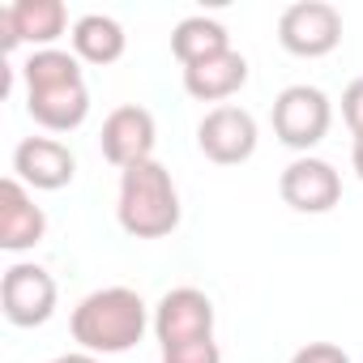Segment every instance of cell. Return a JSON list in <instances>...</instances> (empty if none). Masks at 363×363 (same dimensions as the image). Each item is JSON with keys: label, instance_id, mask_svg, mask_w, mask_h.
Here are the masks:
<instances>
[{"label": "cell", "instance_id": "cell-14", "mask_svg": "<svg viewBox=\"0 0 363 363\" xmlns=\"http://www.w3.org/2000/svg\"><path fill=\"white\" fill-rule=\"evenodd\" d=\"M244 86H248V60L235 48L223 52V56H214V60H201V65L184 69V90L197 103H218L223 107V99L240 94Z\"/></svg>", "mask_w": 363, "mask_h": 363}, {"label": "cell", "instance_id": "cell-19", "mask_svg": "<svg viewBox=\"0 0 363 363\" xmlns=\"http://www.w3.org/2000/svg\"><path fill=\"white\" fill-rule=\"evenodd\" d=\"M342 120L354 137H363V77H354L346 90H342Z\"/></svg>", "mask_w": 363, "mask_h": 363}, {"label": "cell", "instance_id": "cell-13", "mask_svg": "<svg viewBox=\"0 0 363 363\" xmlns=\"http://www.w3.org/2000/svg\"><path fill=\"white\" fill-rule=\"evenodd\" d=\"M48 235V214L35 206L30 189L18 175L0 179V248L5 252H30Z\"/></svg>", "mask_w": 363, "mask_h": 363}, {"label": "cell", "instance_id": "cell-8", "mask_svg": "<svg viewBox=\"0 0 363 363\" xmlns=\"http://www.w3.org/2000/svg\"><path fill=\"white\" fill-rule=\"evenodd\" d=\"M278 193L295 214H329L342 201V175L333 171V162L299 154V158H291L282 167Z\"/></svg>", "mask_w": 363, "mask_h": 363}, {"label": "cell", "instance_id": "cell-1", "mask_svg": "<svg viewBox=\"0 0 363 363\" xmlns=\"http://www.w3.org/2000/svg\"><path fill=\"white\" fill-rule=\"evenodd\" d=\"M22 77H26V111L39 128L73 133L86 124L90 90L82 77V60L73 52H60V48L30 52V60L22 65Z\"/></svg>", "mask_w": 363, "mask_h": 363}, {"label": "cell", "instance_id": "cell-12", "mask_svg": "<svg viewBox=\"0 0 363 363\" xmlns=\"http://www.w3.org/2000/svg\"><path fill=\"white\" fill-rule=\"evenodd\" d=\"M13 175L26 189L60 193V189L73 184V175H77V154L65 141H56V137H26L13 150Z\"/></svg>", "mask_w": 363, "mask_h": 363}, {"label": "cell", "instance_id": "cell-2", "mask_svg": "<svg viewBox=\"0 0 363 363\" xmlns=\"http://www.w3.org/2000/svg\"><path fill=\"white\" fill-rule=\"evenodd\" d=\"M69 329L86 354H124L145 337L150 308L133 286H103L73 308Z\"/></svg>", "mask_w": 363, "mask_h": 363}, {"label": "cell", "instance_id": "cell-17", "mask_svg": "<svg viewBox=\"0 0 363 363\" xmlns=\"http://www.w3.org/2000/svg\"><path fill=\"white\" fill-rule=\"evenodd\" d=\"M162 363H223V350L214 337H197V342H179L162 350Z\"/></svg>", "mask_w": 363, "mask_h": 363}, {"label": "cell", "instance_id": "cell-21", "mask_svg": "<svg viewBox=\"0 0 363 363\" xmlns=\"http://www.w3.org/2000/svg\"><path fill=\"white\" fill-rule=\"evenodd\" d=\"M350 162H354V175L363 179V137H354V145H350Z\"/></svg>", "mask_w": 363, "mask_h": 363}, {"label": "cell", "instance_id": "cell-18", "mask_svg": "<svg viewBox=\"0 0 363 363\" xmlns=\"http://www.w3.org/2000/svg\"><path fill=\"white\" fill-rule=\"evenodd\" d=\"M291 363H350V354L337 342H308L291 354Z\"/></svg>", "mask_w": 363, "mask_h": 363}, {"label": "cell", "instance_id": "cell-4", "mask_svg": "<svg viewBox=\"0 0 363 363\" xmlns=\"http://www.w3.org/2000/svg\"><path fill=\"white\" fill-rule=\"evenodd\" d=\"M269 120H274V137H278L286 150L308 154L312 145L325 141V133H329V124H333V103H329L325 90L299 82V86H286V90L274 99Z\"/></svg>", "mask_w": 363, "mask_h": 363}, {"label": "cell", "instance_id": "cell-11", "mask_svg": "<svg viewBox=\"0 0 363 363\" xmlns=\"http://www.w3.org/2000/svg\"><path fill=\"white\" fill-rule=\"evenodd\" d=\"M154 141H158V124L145 107L137 103H124L116 107L107 120H103V133H99V145H103V158L120 171L137 167V162H150L154 158Z\"/></svg>", "mask_w": 363, "mask_h": 363}, {"label": "cell", "instance_id": "cell-15", "mask_svg": "<svg viewBox=\"0 0 363 363\" xmlns=\"http://www.w3.org/2000/svg\"><path fill=\"white\" fill-rule=\"evenodd\" d=\"M69 39H73V56L86 60V65H116L124 56V48H128L124 26L116 18H107V13H82L73 22Z\"/></svg>", "mask_w": 363, "mask_h": 363}, {"label": "cell", "instance_id": "cell-9", "mask_svg": "<svg viewBox=\"0 0 363 363\" xmlns=\"http://www.w3.org/2000/svg\"><path fill=\"white\" fill-rule=\"evenodd\" d=\"M69 26V9L60 0H13L0 9V52H18V43H30L35 52H48Z\"/></svg>", "mask_w": 363, "mask_h": 363}, {"label": "cell", "instance_id": "cell-7", "mask_svg": "<svg viewBox=\"0 0 363 363\" xmlns=\"http://www.w3.org/2000/svg\"><path fill=\"white\" fill-rule=\"evenodd\" d=\"M197 145L210 162L218 167H240L257 154V120L252 111L235 107V103H223V107H210L197 124Z\"/></svg>", "mask_w": 363, "mask_h": 363}, {"label": "cell", "instance_id": "cell-3", "mask_svg": "<svg viewBox=\"0 0 363 363\" xmlns=\"http://www.w3.org/2000/svg\"><path fill=\"white\" fill-rule=\"evenodd\" d=\"M116 218L133 240H162L179 227V193L171 171L158 158L120 171Z\"/></svg>", "mask_w": 363, "mask_h": 363}, {"label": "cell", "instance_id": "cell-10", "mask_svg": "<svg viewBox=\"0 0 363 363\" xmlns=\"http://www.w3.org/2000/svg\"><path fill=\"white\" fill-rule=\"evenodd\" d=\"M154 337L158 346H179V342H197L214 337V299L197 286H175L158 299L154 308Z\"/></svg>", "mask_w": 363, "mask_h": 363}, {"label": "cell", "instance_id": "cell-20", "mask_svg": "<svg viewBox=\"0 0 363 363\" xmlns=\"http://www.w3.org/2000/svg\"><path fill=\"white\" fill-rule=\"evenodd\" d=\"M48 363H103L99 354H86V350H73V354H60V359H48Z\"/></svg>", "mask_w": 363, "mask_h": 363}, {"label": "cell", "instance_id": "cell-5", "mask_svg": "<svg viewBox=\"0 0 363 363\" xmlns=\"http://www.w3.org/2000/svg\"><path fill=\"white\" fill-rule=\"evenodd\" d=\"M56 278L43 269V265H30V261H18L5 269L0 278V312H5L9 325L18 329H39L56 316Z\"/></svg>", "mask_w": 363, "mask_h": 363}, {"label": "cell", "instance_id": "cell-6", "mask_svg": "<svg viewBox=\"0 0 363 363\" xmlns=\"http://www.w3.org/2000/svg\"><path fill=\"white\" fill-rule=\"evenodd\" d=\"M278 43L291 56L320 60L342 43V13L329 0H295L278 18Z\"/></svg>", "mask_w": 363, "mask_h": 363}, {"label": "cell", "instance_id": "cell-16", "mask_svg": "<svg viewBox=\"0 0 363 363\" xmlns=\"http://www.w3.org/2000/svg\"><path fill=\"white\" fill-rule=\"evenodd\" d=\"M171 52L189 69V65H201V60H214V56L231 52V35H227V26L218 18L197 13V18H184L171 30Z\"/></svg>", "mask_w": 363, "mask_h": 363}]
</instances>
